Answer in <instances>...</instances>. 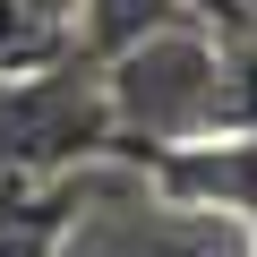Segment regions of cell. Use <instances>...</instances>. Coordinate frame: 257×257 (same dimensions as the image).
Segmentation results:
<instances>
[{"label": "cell", "mask_w": 257, "mask_h": 257, "mask_svg": "<svg viewBox=\"0 0 257 257\" xmlns=\"http://www.w3.org/2000/svg\"><path fill=\"white\" fill-rule=\"evenodd\" d=\"M26 9H43V18H60V26H69V0H26Z\"/></svg>", "instance_id": "obj_8"}, {"label": "cell", "mask_w": 257, "mask_h": 257, "mask_svg": "<svg viewBox=\"0 0 257 257\" xmlns=\"http://www.w3.org/2000/svg\"><path fill=\"white\" fill-rule=\"evenodd\" d=\"M77 223V180L52 172V180H18L0 172V257H60Z\"/></svg>", "instance_id": "obj_4"}, {"label": "cell", "mask_w": 257, "mask_h": 257, "mask_svg": "<svg viewBox=\"0 0 257 257\" xmlns=\"http://www.w3.org/2000/svg\"><path fill=\"white\" fill-rule=\"evenodd\" d=\"M180 9H189L197 26H214V35H240V26H248V9H240V0H180Z\"/></svg>", "instance_id": "obj_7"}, {"label": "cell", "mask_w": 257, "mask_h": 257, "mask_svg": "<svg viewBox=\"0 0 257 257\" xmlns=\"http://www.w3.org/2000/svg\"><path fill=\"white\" fill-rule=\"evenodd\" d=\"M155 26H197V18L180 0H69V43L86 60H111V52H128Z\"/></svg>", "instance_id": "obj_5"}, {"label": "cell", "mask_w": 257, "mask_h": 257, "mask_svg": "<svg viewBox=\"0 0 257 257\" xmlns=\"http://www.w3.org/2000/svg\"><path fill=\"white\" fill-rule=\"evenodd\" d=\"M94 155H111V111H103V77L77 43L43 69L0 77V172L52 180V172H77Z\"/></svg>", "instance_id": "obj_2"}, {"label": "cell", "mask_w": 257, "mask_h": 257, "mask_svg": "<svg viewBox=\"0 0 257 257\" xmlns=\"http://www.w3.org/2000/svg\"><path fill=\"white\" fill-rule=\"evenodd\" d=\"M128 163H155L163 197H180V206H214V214L257 223V120L206 128V138H180V146H138Z\"/></svg>", "instance_id": "obj_3"}, {"label": "cell", "mask_w": 257, "mask_h": 257, "mask_svg": "<svg viewBox=\"0 0 257 257\" xmlns=\"http://www.w3.org/2000/svg\"><path fill=\"white\" fill-rule=\"evenodd\" d=\"M69 52V26L26 9V0H0V77H18V69H43Z\"/></svg>", "instance_id": "obj_6"}, {"label": "cell", "mask_w": 257, "mask_h": 257, "mask_svg": "<svg viewBox=\"0 0 257 257\" xmlns=\"http://www.w3.org/2000/svg\"><path fill=\"white\" fill-rule=\"evenodd\" d=\"M94 77H103V111H111V155L231 128V60H223L214 26H155L128 52L94 60Z\"/></svg>", "instance_id": "obj_1"}, {"label": "cell", "mask_w": 257, "mask_h": 257, "mask_svg": "<svg viewBox=\"0 0 257 257\" xmlns=\"http://www.w3.org/2000/svg\"><path fill=\"white\" fill-rule=\"evenodd\" d=\"M240 9H248V26H257V0H240Z\"/></svg>", "instance_id": "obj_9"}]
</instances>
